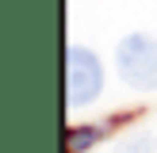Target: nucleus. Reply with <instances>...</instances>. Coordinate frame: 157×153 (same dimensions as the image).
<instances>
[{
  "mask_svg": "<svg viewBox=\"0 0 157 153\" xmlns=\"http://www.w3.org/2000/svg\"><path fill=\"white\" fill-rule=\"evenodd\" d=\"M100 88H104V65H100V58L81 50V46H73L65 54V96H69V103L73 107L88 103V99L100 96Z\"/></svg>",
  "mask_w": 157,
  "mask_h": 153,
  "instance_id": "obj_2",
  "label": "nucleus"
},
{
  "mask_svg": "<svg viewBox=\"0 0 157 153\" xmlns=\"http://www.w3.org/2000/svg\"><path fill=\"white\" fill-rule=\"evenodd\" d=\"M119 76L130 88L150 92L157 88V38L146 35H130L119 46Z\"/></svg>",
  "mask_w": 157,
  "mask_h": 153,
  "instance_id": "obj_1",
  "label": "nucleus"
},
{
  "mask_svg": "<svg viewBox=\"0 0 157 153\" xmlns=\"http://www.w3.org/2000/svg\"><path fill=\"white\" fill-rule=\"evenodd\" d=\"M100 138V130H88V134H69V153H81V145L84 142H96Z\"/></svg>",
  "mask_w": 157,
  "mask_h": 153,
  "instance_id": "obj_3",
  "label": "nucleus"
}]
</instances>
